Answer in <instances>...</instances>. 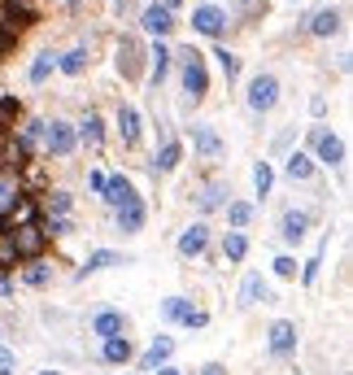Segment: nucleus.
I'll return each mask as SVG.
<instances>
[{
  "label": "nucleus",
  "mask_w": 353,
  "mask_h": 375,
  "mask_svg": "<svg viewBox=\"0 0 353 375\" xmlns=\"http://www.w3.org/2000/svg\"><path fill=\"white\" fill-rule=\"evenodd\" d=\"M140 27H144L148 35H157V40H162V35H170V31H174V13H170L166 5H148V9H144V18H140Z\"/></svg>",
  "instance_id": "nucleus-8"
},
{
  "label": "nucleus",
  "mask_w": 353,
  "mask_h": 375,
  "mask_svg": "<svg viewBox=\"0 0 353 375\" xmlns=\"http://www.w3.org/2000/svg\"><path fill=\"white\" fill-rule=\"evenodd\" d=\"M105 266H127V258H122V254H109V249H96V254L88 258V266L79 270V280H83V275H92V270H105Z\"/></svg>",
  "instance_id": "nucleus-19"
},
{
  "label": "nucleus",
  "mask_w": 353,
  "mask_h": 375,
  "mask_svg": "<svg viewBox=\"0 0 353 375\" xmlns=\"http://www.w3.org/2000/svg\"><path fill=\"white\" fill-rule=\"evenodd\" d=\"M131 354H136V349H131L127 336H109V340H105V362L122 367V362H131Z\"/></svg>",
  "instance_id": "nucleus-18"
},
{
  "label": "nucleus",
  "mask_w": 353,
  "mask_h": 375,
  "mask_svg": "<svg viewBox=\"0 0 353 375\" xmlns=\"http://www.w3.org/2000/svg\"><path fill=\"white\" fill-rule=\"evenodd\" d=\"M157 375H179V371H166V367H157Z\"/></svg>",
  "instance_id": "nucleus-42"
},
{
  "label": "nucleus",
  "mask_w": 353,
  "mask_h": 375,
  "mask_svg": "<svg viewBox=\"0 0 353 375\" xmlns=\"http://www.w3.org/2000/svg\"><path fill=\"white\" fill-rule=\"evenodd\" d=\"M166 70H170V48H166V44H157V48H153V83H162V79H166Z\"/></svg>",
  "instance_id": "nucleus-30"
},
{
  "label": "nucleus",
  "mask_w": 353,
  "mask_h": 375,
  "mask_svg": "<svg viewBox=\"0 0 353 375\" xmlns=\"http://www.w3.org/2000/svg\"><path fill=\"white\" fill-rule=\"evenodd\" d=\"M18 258H13V240H9V218L0 214V270H9Z\"/></svg>",
  "instance_id": "nucleus-24"
},
{
  "label": "nucleus",
  "mask_w": 353,
  "mask_h": 375,
  "mask_svg": "<svg viewBox=\"0 0 353 375\" xmlns=\"http://www.w3.org/2000/svg\"><path fill=\"white\" fill-rule=\"evenodd\" d=\"M318 266H323V254H314V258L306 262V270H301V280H306V284H314V280H318Z\"/></svg>",
  "instance_id": "nucleus-36"
},
{
  "label": "nucleus",
  "mask_w": 353,
  "mask_h": 375,
  "mask_svg": "<svg viewBox=\"0 0 353 375\" xmlns=\"http://www.w3.org/2000/svg\"><path fill=\"white\" fill-rule=\"evenodd\" d=\"M275 101H280V79H275V74H258V79L249 83V109L266 114V109H275Z\"/></svg>",
  "instance_id": "nucleus-3"
},
{
  "label": "nucleus",
  "mask_w": 353,
  "mask_h": 375,
  "mask_svg": "<svg viewBox=\"0 0 353 375\" xmlns=\"http://www.w3.org/2000/svg\"><path fill=\"white\" fill-rule=\"evenodd\" d=\"M192 144H196L205 157L222 153V140H218V131H210V127H192Z\"/></svg>",
  "instance_id": "nucleus-21"
},
{
  "label": "nucleus",
  "mask_w": 353,
  "mask_h": 375,
  "mask_svg": "<svg viewBox=\"0 0 353 375\" xmlns=\"http://www.w3.org/2000/svg\"><path fill=\"white\" fill-rule=\"evenodd\" d=\"M0 336H5V332H0Z\"/></svg>",
  "instance_id": "nucleus-47"
},
{
  "label": "nucleus",
  "mask_w": 353,
  "mask_h": 375,
  "mask_svg": "<svg viewBox=\"0 0 353 375\" xmlns=\"http://www.w3.org/2000/svg\"><path fill=\"white\" fill-rule=\"evenodd\" d=\"M240 302H244V306H258V302H270V288H266V280H262V275H244Z\"/></svg>",
  "instance_id": "nucleus-17"
},
{
  "label": "nucleus",
  "mask_w": 353,
  "mask_h": 375,
  "mask_svg": "<svg viewBox=\"0 0 353 375\" xmlns=\"http://www.w3.org/2000/svg\"><path fill=\"white\" fill-rule=\"evenodd\" d=\"M174 57H179V74H184V92H188V101L201 105V101H205V92H210L205 61H201L196 48H184V53H174Z\"/></svg>",
  "instance_id": "nucleus-1"
},
{
  "label": "nucleus",
  "mask_w": 353,
  "mask_h": 375,
  "mask_svg": "<svg viewBox=\"0 0 353 375\" xmlns=\"http://www.w3.org/2000/svg\"><path fill=\"white\" fill-rule=\"evenodd\" d=\"M292 349H297V323L280 319L270 328V354H292Z\"/></svg>",
  "instance_id": "nucleus-10"
},
{
  "label": "nucleus",
  "mask_w": 353,
  "mask_h": 375,
  "mask_svg": "<svg viewBox=\"0 0 353 375\" xmlns=\"http://www.w3.org/2000/svg\"><path fill=\"white\" fill-rule=\"evenodd\" d=\"M40 375H61V371H40Z\"/></svg>",
  "instance_id": "nucleus-45"
},
{
  "label": "nucleus",
  "mask_w": 353,
  "mask_h": 375,
  "mask_svg": "<svg viewBox=\"0 0 353 375\" xmlns=\"http://www.w3.org/2000/svg\"><path fill=\"white\" fill-rule=\"evenodd\" d=\"M244 254H249V240H244L240 232H232V236L222 240V258H227V262H240Z\"/></svg>",
  "instance_id": "nucleus-26"
},
{
  "label": "nucleus",
  "mask_w": 353,
  "mask_h": 375,
  "mask_svg": "<svg viewBox=\"0 0 353 375\" xmlns=\"http://www.w3.org/2000/svg\"><path fill=\"white\" fill-rule=\"evenodd\" d=\"M340 27V9H318L310 18V35H332Z\"/></svg>",
  "instance_id": "nucleus-20"
},
{
  "label": "nucleus",
  "mask_w": 353,
  "mask_h": 375,
  "mask_svg": "<svg viewBox=\"0 0 353 375\" xmlns=\"http://www.w3.org/2000/svg\"><path fill=\"white\" fill-rule=\"evenodd\" d=\"M179 157H184V148H179V144H166L162 153H157V162H153V170H162V174H166V170L179 166Z\"/></svg>",
  "instance_id": "nucleus-27"
},
{
  "label": "nucleus",
  "mask_w": 353,
  "mask_h": 375,
  "mask_svg": "<svg viewBox=\"0 0 353 375\" xmlns=\"http://www.w3.org/2000/svg\"><path fill=\"white\" fill-rule=\"evenodd\" d=\"M227 218H232V227H244V222L253 218V206H249V201H232V206H227Z\"/></svg>",
  "instance_id": "nucleus-32"
},
{
  "label": "nucleus",
  "mask_w": 353,
  "mask_h": 375,
  "mask_svg": "<svg viewBox=\"0 0 353 375\" xmlns=\"http://www.w3.org/2000/svg\"><path fill=\"white\" fill-rule=\"evenodd\" d=\"M53 66H57V57H53V53H40V57H35V66H31V83H44L48 74H53Z\"/></svg>",
  "instance_id": "nucleus-29"
},
{
  "label": "nucleus",
  "mask_w": 353,
  "mask_h": 375,
  "mask_svg": "<svg viewBox=\"0 0 353 375\" xmlns=\"http://www.w3.org/2000/svg\"><path fill=\"white\" fill-rule=\"evenodd\" d=\"M144 227V201L136 196V201L118 206V232H140Z\"/></svg>",
  "instance_id": "nucleus-15"
},
{
  "label": "nucleus",
  "mask_w": 353,
  "mask_h": 375,
  "mask_svg": "<svg viewBox=\"0 0 353 375\" xmlns=\"http://www.w3.org/2000/svg\"><path fill=\"white\" fill-rule=\"evenodd\" d=\"M170 354H174V340H170V336H157L153 345H148V354L140 358V371H153V367H162Z\"/></svg>",
  "instance_id": "nucleus-16"
},
{
  "label": "nucleus",
  "mask_w": 353,
  "mask_h": 375,
  "mask_svg": "<svg viewBox=\"0 0 353 375\" xmlns=\"http://www.w3.org/2000/svg\"><path fill=\"white\" fill-rule=\"evenodd\" d=\"M192 27H196L201 35L218 40V35L227 31V13H222L218 5H201V9H192Z\"/></svg>",
  "instance_id": "nucleus-6"
},
{
  "label": "nucleus",
  "mask_w": 353,
  "mask_h": 375,
  "mask_svg": "<svg viewBox=\"0 0 353 375\" xmlns=\"http://www.w3.org/2000/svg\"><path fill=\"white\" fill-rule=\"evenodd\" d=\"M5 192H9V184H5V179H0V196H5Z\"/></svg>",
  "instance_id": "nucleus-44"
},
{
  "label": "nucleus",
  "mask_w": 353,
  "mask_h": 375,
  "mask_svg": "<svg viewBox=\"0 0 353 375\" xmlns=\"http://www.w3.org/2000/svg\"><path fill=\"white\" fill-rule=\"evenodd\" d=\"M27 284H31V288H44V284H48V266H31V270H27Z\"/></svg>",
  "instance_id": "nucleus-37"
},
{
  "label": "nucleus",
  "mask_w": 353,
  "mask_h": 375,
  "mask_svg": "<svg viewBox=\"0 0 353 375\" xmlns=\"http://www.w3.org/2000/svg\"><path fill=\"white\" fill-rule=\"evenodd\" d=\"M79 140H83L88 148H100V140H105V122H100L96 114H88L83 127H79Z\"/></svg>",
  "instance_id": "nucleus-22"
},
{
  "label": "nucleus",
  "mask_w": 353,
  "mask_h": 375,
  "mask_svg": "<svg viewBox=\"0 0 353 375\" xmlns=\"http://www.w3.org/2000/svg\"><path fill=\"white\" fill-rule=\"evenodd\" d=\"M196 206H201V210H218V206H222V188H218V184H210L205 192L196 196Z\"/></svg>",
  "instance_id": "nucleus-33"
},
{
  "label": "nucleus",
  "mask_w": 353,
  "mask_h": 375,
  "mask_svg": "<svg viewBox=\"0 0 353 375\" xmlns=\"http://www.w3.org/2000/svg\"><path fill=\"white\" fill-rule=\"evenodd\" d=\"M13 371H18V358L9 354L5 345H0V375H13Z\"/></svg>",
  "instance_id": "nucleus-38"
},
{
  "label": "nucleus",
  "mask_w": 353,
  "mask_h": 375,
  "mask_svg": "<svg viewBox=\"0 0 353 375\" xmlns=\"http://www.w3.org/2000/svg\"><path fill=\"white\" fill-rule=\"evenodd\" d=\"M205 240H210V227H205V222H192V227L179 236V254H188V258L205 254Z\"/></svg>",
  "instance_id": "nucleus-11"
},
{
  "label": "nucleus",
  "mask_w": 353,
  "mask_h": 375,
  "mask_svg": "<svg viewBox=\"0 0 353 375\" xmlns=\"http://www.w3.org/2000/svg\"><path fill=\"white\" fill-rule=\"evenodd\" d=\"M100 196H105V201L118 210V206L136 201V188H131V179H127V174H114V179H105V192H100Z\"/></svg>",
  "instance_id": "nucleus-9"
},
{
  "label": "nucleus",
  "mask_w": 353,
  "mask_h": 375,
  "mask_svg": "<svg viewBox=\"0 0 353 375\" xmlns=\"http://www.w3.org/2000/svg\"><path fill=\"white\" fill-rule=\"evenodd\" d=\"M44 148H48V153H53V157H66V153H74V131L66 127V122H44Z\"/></svg>",
  "instance_id": "nucleus-4"
},
{
  "label": "nucleus",
  "mask_w": 353,
  "mask_h": 375,
  "mask_svg": "<svg viewBox=\"0 0 353 375\" xmlns=\"http://www.w3.org/2000/svg\"><path fill=\"white\" fill-rule=\"evenodd\" d=\"M306 227H310V214H306V210H288V214L280 218V236L292 240V244L306 236Z\"/></svg>",
  "instance_id": "nucleus-12"
},
{
  "label": "nucleus",
  "mask_w": 353,
  "mask_h": 375,
  "mask_svg": "<svg viewBox=\"0 0 353 375\" xmlns=\"http://www.w3.org/2000/svg\"><path fill=\"white\" fill-rule=\"evenodd\" d=\"M162 314H166L170 323H188V328H205V323H210V314H205V310H192L184 297H166V302H162Z\"/></svg>",
  "instance_id": "nucleus-5"
},
{
  "label": "nucleus",
  "mask_w": 353,
  "mask_h": 375,
  "mask_svg": "<svg viewBox=\"0 0 353 375\" xmlns=\"http://www.w3.org/2000/svg\"><path fill=\"white\" fill-rule=\"evenodd\" d=\"M88 184H92L96 192H105V174H100V170H92V174H88Z\"/></svg>",
  "instance_id": "nucleus-40"
},
{
  "label": "nucleus",
  "mask_w": 353,
  "mask_h": 375,
  "mask_svg": "<svg viewBox=\"0 0 353 375\" xmlns=\"http://www.w3.org/2000/svg\"><path fill=\"white\" fill-rule=\"evenodd\" d=\"M53 210H57V214L70 210V192H53Z\"/></svg>",
  "instance_id": "nucleus-39"
},
{
  "label": "nucleus",
  "mask_w": 353,
  "mask_h": 375,
  "mask_svg": "<svg viewBox=\"0 0 353 375\" xmlns=\"http://www.w3.org/2000/svg\"><path fill=\"white\" fill-rule=\"evenodd\" d=\"M9 240H13V258H40L44 244H48V232L35 222H18V227H9Z\"/></svg>",
  "instance_id": "nucleus-2"
},
{
  "label": "nucleus",
  "mask_w": 353,
  "mask_h": 375,
  "mask_svg": "<svg viewBox=\"0 0 353 375\" xmlns=\"http://www.w3.org/2000/svg\"><path fill=\"white\" fill-rule=\"evenodd\" d=\"M275 275H280V280H297V258H275Z\"/></svg>",
  "instance_id": "nucleus-35"
},
{
  "label": "nucleus",
  "mask_w": 353,
  "mask_h": 375,
  "mask_svg": "<svg viewBox=\"0 0 353 375\" xmlns=\"http://www.w3.org/2000/svg\"><path fill=\"white\" fill-rule=\"evenodd\" d=\"M118 136L122 144H140V114L131 105H118Z\"/></svg>",
  "instance_id": "nucleus-14"
},
{
  "label": "nucleus",
  "mask_w": 353,
  "mask_h": 375,
  "mask_svg": "<svg viewBox=\"0 0 353 375\" xmlns=\"http://www.w3.org/2000/svg\"><path fill=\"white\" fill-rule=\"evenodd\" d=\"M270 184H275L270 162H258V166H253V188H258V196H266V192H270Z\"/></svg>",
  "instance_id": "nucleus-28"
},
{
  "label": "nucleus",
  "mask_w": 353,
  "mask_h": 375,
  "mask_svg": "<svg viewBox=\"0 0 353 375\" xmlns=\"http://www.w3.org/2000/svg\"><path fill=\"white\" fill-rule=\"evenodd\" d=\"M214 57H218V66H222V74H227V79H236V74H240V61H236L232 53H227V48H218Z\"/></svg>",
  "instance_id": "nucleus-34"
},
{
  "label": "nucleus",
  "mask_w": 353,
  "mask_h": 375,
  "mask_svg": "<svg viewBox=\"0 0 353 375\" xmlns=\"http://www.w3.org/2000/svg\"><path fill=\"white\" fill-rule=\"evenodd\" d=\"M205 375H222V367H205Z\"/></svg>",
  "instance_id": "nucleus-41"
},
{
  "label": "nucleus",
  "mask_w": 353,
  "mask_h": 375,
  "mask_svg": "<svg viewBox=\"0 0 353 375\" xmlns=\"http://www.w3.org/2000/svg\"><path fill=\"white\" fill-rule=\"evenodd\" d=\"M70 5H79V0H70Z\"/></svg>",
  "instance_id": "nucleus-46"
},
{
  "label": "nucleus",
  "mask_w": 353,
  "mask_h": 375,
  "mask_svg": "<svg viewBox=\"0 0 353 375\" xmlns=\"http://www.w3.org/2000/svg\"><path fill=\"white\" fill-rule=\"evenodd\" d=\"M284 170H288V179H310V174H314V162H310V153H301V148H297Z\"/></svg>",
  "instance_id": "nucleus-23"
},
{
  "label": "nucleus",
  "mask_w": 353,
  "mask_h": 375,
  "mask_svg": "<svg viewBox=\"0 0 353 375\" xmlns=\"http://www.w3.org/2000/svg\"><path fill=\"white\" fill-rule=\"evenodd\" d=\"M162 5H166V9H174V5H179V0H162Z\"/></svg>",
  "instance_id": "nucleus-43"
},
{
  "label": "nucleus",
  "mask_w": 353,
  "mask_h": 375,
  "mask_svg": "<svg viewBox=\"0 0 353 375\" xmlns=\"http://www.w3.org/2000/svg\"><path fill=\"white\" fill-rule=\"evenodd\" d=\"M118 66H122V74H127V79H136V74H140V66H136V40H122V48H118Z\"/></svg>",
  "instance_id": "nucleus-25"
},
{
  "label": "nucleus",
  "mask_w": 353,
  "mask_h": 375,
  "mask_svg": "<svg viewBox=\"0 0 353 375\" xmlns=\"http://www.w3.org/2000/svg\"><path fill=\"white\" fill-rule=\"evenodd\" d=\"M122 328H127V319H122L118 310H100V314L92 319V332L105 336V340H109V336H122Z\"/></svg>",
  "instance_id": "nucleus-13"
},
{
  "label": "nucleus",
  "mask_w": 353,
  "mask_h": 375,
  "mask_svg": "<svg viewBox=\"0 0 353 375\" xmlns=\"http://www.w3.org/2000/svg\"><path fill=\"white\" fill-rule=\"evenodd\" d=\"M57 66H61L66 74H79V70L88 66V48H74V53H66V57H61Z\"/></svg>",
  "instance_id": "nucleus-31"
},
{
  "label": "nucleus",
  "mask_w": 353,
  "mask_h": 375,
  "mask_svg": "<svg viewBox=\"0 0 353 375\" xmlns=\"http://www.w3.org/2000/svg\"><path fill=\"white\" fill-rule=\"evenodd\" d=\"M310 144L318 148V157H323L327 166H340V162H345V144H340V140H336L332 131H323V127H314V131H310Z\"/></svg>",
  "instance_id": "nucleus-7"
}]
</instances>
